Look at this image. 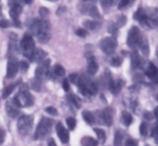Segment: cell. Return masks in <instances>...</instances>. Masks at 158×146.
<instances>
[{"label":"cell","instance_id":"cell-31","mask_svg":"<svg viewBox=\"0 0 158 146\" xmlns=\"http://www.w3.org/2000/svg\"><path fill=\"white\" fill-rule=\"evenodd\" d=\"M66 124H67L68 127H69V130H73L75 128L76 125H77V121L74 118H68L66 119Z\"/></svg>","mask_w":158,"mask_h":146},{"label":"cell","instance_id":"cell-52","mask_svg":"<svg viewBox=\"0 0 158 146\" xmlns=\"http://www.w3.org/2000/svg\"><path fill=\"white\" fill-rule=\"evenodd\" d=\"M82 1H83V2H88V1L94 2V1H95V0H82Z\"/></svg>","mask_w":158,"mask_h":146},{"label":"cell","instance_id":"cell-8","mask_svg":"<svg viewBox=\"0 0 158 146\" xmlns=\"http://www.w3.org/2000/svg\"><path fill=\"white\" fill-rule=\"evenodd\" d=\"M100 49L103 53L107 55H111L116 50L117 46V42L114 37H105L100 41Z\"/></svg>","mask_w":158,"mask_h":146},{"label":"cell","instance_id":"cell-2","mask_svg":"<svg viewBox=\"0 0 158 146\" xmlns=\"http://www.w3.org/2000/svg\"><path fill=\"white\" fill-rule=\"evenodd\" d=\"M12 101L18 108L31 107L34 104V97L29 92L26 85L24 84V87H21L18 94L14 97Z\"/></svg>","mask_w":158,"mask_h":146},{"label":"cell","instance_id":"cell-9","mask_svg":"<svg viewBox=\"0 0 158 146\" xmlns=\"http://www.w3.org/2000/svg\"><path fill=\"white\" fill-rule=\"evenodd\" d=\"M143 36L140 33L138 27L133 26L128 33L127 36V44L130 47H134V46H139L141 40H143Z\"/></svg>","mask_w":158,"mask_h":146},{"label":"cell","instance_id":"cell-17","mask_svg":"<svg viewBox=\"0 0 158 146\" xmlns=\"http://www.w3.org/2000/svg\"><path fill=\"white\" fill-rule=\"evenodd\" d=\"M100 118L101 120V123L106 126H111L113 125V116L112 114L108 110L102 111L100 114Z\"/></svg>","mask_w":158,"mask_h":146},{"label":"cell","instance_id":"cell-53","mask_svg":"<svg viewBox=\"0 0 158 146\" xmlns=\"http://www.w3.org/2000/svg\"><path fill=\"white\" fill-rule=\"evenodd\" d=\"M48 1H51V2H56V1H58V0H48Z\"/></svg>","mask_w":158,"mask_h":146},{"label":"cell","instance_id":"cell-7","mask_svg":"<svg viewBox=\"0 0 158 146\" xmlns=\"http://www.w3.org/2000/svg\"><path fill=\"white\" fill-rule=\"evenodd\" d=\"M33 117L32 115H23L19 118L17 124L19 132L22 135H27L33 126Z\"/></svg>","mask_w":158,"mask_h":146},{"label":"cell","instance_id":"cell-28","mask_svg":"<svg viewBox=\"0 0 158 146\" xmlns=\"http://www.w3.org/2000/svg\"><path fill=\"white\" fill-rule=\"evenodd\" d=\"M15 84H11L9 85V86L6 87L4 90H3V92H2V98L3 99H6L12 93L13 90L15 89Z\"/></svg>","mask_w":158,"mask_h":146},{"label":"cell","instance_id":"cell-14","mask_svg":"<svg viewBox=\"0 0 158 146\" xmlns=\"http://www.w3.org/2000/svg\"><path fill=\"white\" fill-rule=\"evenodd\" d=\"M22 11H23V7L21 6V4L11 6V9L9 10V15L12 19L15 26H19L20 25V21L19 18Z\"/></svg>","mask_w":158,"mask_h":146},{"label":"cell","instance_id":"cell-26","mask_svg":"<svg viewBox=\"0 0 158 146\" xmlns=\"http://www.w3.org/2000/svg\"><path fill=\"white\" fill-rule=\"evenodd\" d=\"M94 131H95L96 134H97V138H98V140L100 141V143L104 144L106 139V132H105L103 129H100V128H94Z\"/></svg>","mask_w":158,"mask_h":146},{"label":"cell","instance_id":"cell-42","mask_svg":"<svg viewBox=\"0 0 158 146\" xmlns=\"http://www.w3.org/2000/svg\"><path fill=\"white\" fill-rule=\"evenodd\" d=\"M125 146H138V143L134 139H128L125 143Z\"/></svg>","mask_w":158,"mask_h":146},{"label":"cell","instance_id":"cell-46","mask_svg":"<svg viewBox=\"0 0 158 146\" xmlns=\"http://www.w3.org/2000/svg\"><path fill=\"white\" fill-rule=\"evenodd\" d=\"M78 77H79V76L77 75V74H71L70 76H69V78H70V80H71V81L73 82V83H77V80H78Z\"/></svg>","mask_w":158,"mask_h":146},{"label":"cell","instance_id":"cell-6","mask_svg":"<svg viewBox=\"0 0 158 146\" xmlns=\"http://www.w3.org/2000/svg\"><path fill=\"white\" fill-rule=\"evenodd\" d=\"M20 46H21L23 55L26 57H27L28 59L31 60L32 54L34 52V49L35 48L33 39H32V37L29 34H25L24 36L23 37L21 40Z\"/></svg>","mask_w":158,"mask_h":146},{"label":"cell","instance_id":"cell-10","mask_svg":"<svg viewBox=\"0 0 158 146\" xmlns=\"http://www.w3.org/2000/svg\"><path fill=\"white\" fill-rule=\"evenodd\" d=\"M19 69V63L15 57H11L8 60L7 72L6 77L7 78H13L18 73Z\"/></svg>","mask_w":158,"mask_h":146},{"label":"cell","instance_id":"cell-36","mask_svg":"<svg viewBox=\"0 0 158 146\" xmlns=\"http://www.w3.org/2000/svg\"><path fill=\"white\" fill-rule=\"evenodd\" d=\"M46 111L48 113V114H49L50 115H52V116H56L58 115V111H57L56 108H55L54 107H48V108H46Z\"/></svg>","mask_w":158,"mask_h":146},{"label":"cell","instance_id":"cell-45","mask_svg":"<svg viewBox=\"0 0 158 146\" xmlns=\"http://www.w3.org/2000/svg\"><path fill=\"white\" fill-rule=\"evenodd\" d=\"M63 89H64L66 91H69V81H68L66 79H65V80H63Z\"/></svg>","mask_w":158,"mask_h":146},{"label":"cell","instance_id":"cell-13","mask_svg":"<svg viewBox=\"0 0 158 146\" xmlns=\"http://www.w3.org/2000/svg\"><path fill=\"white\" fill-rule=\"evenodd\" d=\"M56 130L57 135H58L59 139H60L61 142L63 144L68 143L69 140V134L68 130L63 126V124L61 122L57 123L56 126Z\"/></svg>","mask_w":158,"mask_h":146},{"label":"cell","instance_id":"cell-40","mask_svg":"<svg viewBox=\"0 0 158 146\" xmlns=\"http://www.w3.org/2000/svg\"><path fill=\"white\" fill-rule=\"evenodd\" d=\"M19 66H20V68H21V70L23 72H26V71H27V70L29 69V64H28L27 62H26V61H21Z\"/></svg>","mask_w":158,"mask_h":146},{"label":"cell","instance_id":"cell-35","mask_svg":"<svg viewBox=\"0 0 158 146\" xmlns=\"http://www.w3.org/2000/svg\"><path fill=\"white\" fill-rule=\"evenodd\" d=\"M140 132L142 136H147V135H148V125H147L146 123H144V122H143V123L140 125Z\"/></svg>","mask_w":158,"mask_h":146},{"label":"cell","instance_id":"cell-18","mask_svg":"<svg viewBox=\"0 0 158 146\" xmlns=\"http://www.w3.org/2000/svg\"><path fill=\"white\" fill-rule=\"evenodd\" d=\"M46 56V53L45 51H43L42 49H34V52L32 54V58H31V61L33 62H38L40 63L41 61H43L44 60V58Z\"/></svg>","mask_w":158,"mask_h":146},{"label":"cell","instance_id":"cell-27","mask_svg":"<svg viewBox=\"0 0 158 146\" xmlns=\"http://www.w3.org/2000/svg\"><path fill=\"white\" fill-rule=\"evenodd\" d=\"M123 145V135L121 132L117 131L114 135V146H122Z\"/></svg>","mask_w":158,"mask_h":146},{"label":"cell","instance_id":"cell-38","mask_svg":"<svg viewBox=\"0 0 158 146\" xmlns=\"http://www.w3.org/2000/svg\"><path fill=\"white\" fill-rule=\"evenodd\" d=\"M130 0H120V3H119L118 9H123L124 8H126L127 6L129 5Z\"/></svg>","mask_w":158,"mask_h":146},{"label":"cell","instance_id":"cell-5","mask_svg":"<svg viewBox=\"0 0 158 146\" xmlns=\"http://www.w3.org/2000/svg\"><path fill=\"white\" fill-rule=\"evenodd\" d=\"M134 18L139 22L142 26L150 29H154L157 26V21L155 19L151 18L147 15L144 9L140 8L134 14Z\"/></svg>","mask_w":158,"mask_h":146},{"label":"cell","instance_id":"cell-22","mask_svg":"<svg viewBox=\"0 0 158 146\" xmlns=\"http://www.w3.org/2000/svg\"><path fill=\"white\" fill-rule=\"evenodd\" d=\"M83 26L86 27V29L89 30H96V29H100L101 24L99 22L93 21V20H86L83 23Z\"/></svg>","mask_w":158,"mask_h":146},{"label":"cell","instance_id":"cell-41","mask_svg":"<svg viewBox=\"0 0 158 146\" xmlns=\"http://www.w3.org/2000/svg\"><path fill=\"white\" fill-rule=\"evenodd\" d=\"M49 14V10H48L46 8H44V7H41L40 9V15H41V17H46V15Z\"/></svg>","mask_w":158,"mask_h":146},{"label":"cell","instance_id":"cell-24","mask_svg":"<svg viewBox=\"0 0 158 146\" xmlns=\"http://www.w3.org/2000/svg\"><path fill=\"white\" fill-rule=\"evenodd\" d=\"M82 115H83V118L85 122H86L89 125H93V124L95 123L96 118L94 117V114L90 112V111H83V113H82Z\"/></svg>","mask_w":158,"mask_h":146},{"label":"cell","instance_id":"cell-44","mask_svg":"<svg viewBox=\"0 0 158 146\" xmlns=\"http://www.w3.org/2000/svg\"><path fill=\"white\" fill-rule=\"evenodd\" d=\"M9 22L6 19L0 20V27L2 28H7L9 26Z\"/></svg>","mask_w":158,"mask_h":146},{"label":"cell","instance_id":"cell-33","mask_svg":"<svg viewBox=\"0 0 158 146\" xmlns=\"http://www.w3.org/2000/svg\"><path fill=\"white\" fill-rule=\"evenodd\" d=\"M69 101H71V103L73 104V105H75L77 108H80V107H81L80 106L81 105H80V101H79V98H77L76 96L72 95V94H71V95L69 96Z\"/></svg>","mask_w":158,"mask_h":146},{"label":"cell","instance_id":"cell-16","mask_svg":"<svg viewBox=\"0 0 158 146\" xmlns=\"http://www.w3.org/2000/svg\"><path fill=\"white\" fill-rule=\"evenodd\" d=\"M6 111H7L8 115L9 116L12 118H16L17 116L19 114V111L17 109L18 107L13 103L12 101H9L6 103Z\"/></svg>","mask_w":158,"mask_h":146},{"label":"cell","instance_id":"cell-25","mask_svg":"<svg viewBox=\"0 0 158 146\" xmlns=\"http://www.w3.org/2000/svg\"><path fill=\"white\" fill-rule=\"evenodd\" d=\"M122 122H123V125L125 126L128 127L132 124L133 122V117L130 113H128L127 111H123V114H122Z\"/></svg>","mask_w":158,"mask_h":146},{"label":"cell","instance_id":"cell-1","mask_svg":"<svg viewBox=\"0 0 158 146\" xmlns=\"http://www.w3.org/2000/svg\"><path fill=\"white\" fill-rule=\"evenodd\" d=\"M30 30L41 43H46L50 40V23L47 20L34 19L30 25Z\"/></svg>","mask_w":158,"mask_h":146},{"label":"cell","instance_id":"cell-11","mask_svg":"<svg viewBox=\"0 0 158 146\" xmlns=\"http://www.w3.org/2000/svg\"><path fill=\"white\" fill-rule=\"evenodd\" d=\"M49 66H50V60L47 59L40 62V64L37 67L35 70V78L41 80L44 78L48 74Z\"/></svg>","mask_w":158,"mask_h":146},{"label":"cell","instance_id":"cell-21","mask_svg":"<svg viewBox=\"0 0 158 146\" xmlns=\"http://www.w3.org/2000/svg\"><path fill=\"white\" fill-rule=\"evenodd\" d=\"M146 75L151 80L156 79L157 77V68L153 63H151L146 71Z\"/></svg>","mask_w":158,"mask_h":146},{"label":"cell","instance_id":"cell-19","mask_svg":"<svg viewBox=\"0 0 158 146\" xmlns=\"http://www.w3.org/2000/svg\"><path fill=\"white\" fill-rule=\"evenodd\" d=\"M99 67L97 64V61H96L94 57H90L88 62V67H87V72L89 74L94 75L98 71Z\"/></svg>","mask_w":158,"mask_h":146},{"label":"cell","instance_id":"cell-50","mask_svg":"<svg viewBox=\"0 0 158 146\" xmlns=\"http://www.w3.org/2000/svg\"><path fill=\"white\" fill-rule=\"evenodd\" d=\"M23 2H24L25 3H26V4H30L31 2H32V0H23Z\"/></svg>","mask_w":158,"mask_h":146},{"label":"cell","instance_id":"cell-32","mask_svg":"<svg viewBox=\"0 0 158 146\" xmlns=\"http://www.w3.org/2000/svg\"><path fill=\"white\" fill-rule=\"evenodd\" d=\"M41 80L39 79L35 78L33 81L32 82V89L35 90L36 91H40V88H41Z\"/></svg>","mask_w":158,"mask_h":146},{"label":"cell","instance_id":"cell-39","mask_svg":"<svg viewBox=\"0 0 158 146\" xmlns=\"http://www.w3.org/2000/svg\"><path fill=\"white\" fill-rule=\"evenodd\" d=\"M76 34L80 37H85L88 35V32H87V31L85 30V29H77V32H76Z\"/></svg>","mask_w":158,"mask_h":146},{"label":"cell","instance_id":"cell-29","mask_svg":"<svg viewBox=\"0 0 158 146\" xmlns=\"http://www.w3.org/2000/svg\"><path fill=\"white\" fill-rule=\"evenodd\" d=\"M53 71L54 74L56 76H59V77H63L66 74V71H65V69L63 68V67L60 64L55 65V67L53 68Z\"/></svg>","mask_w":158,"mask_h":146},{"label":"cell","instance_id":"cell-34","mask_svg":"<svg viewBox=\"0 0 158 146\" xmlns=\"http://www.w3.org/2000/svg\"><path fill=\"white\" fill-rule=\"evenodd\" d=\"M101 1V4L105 7H110L116 4L117 0H100Z\"/></svg>","mask_w":158,"mask_h":146},{"label":"cell","instance_id":"cell-43","mask_svg":"<svg viewBox=\"0 0 158 146\" xmlns=\"http://www.w3.org/2000/svg\"><path fill=\"white\" fill-rule=\"evenodd\" d=\"M5 138H6V133L5 131L2 128H0V145H2L3 144L5 141Z\"/></svg>","mask_w":158,"mask_h":146},{"label":"cell","instance_id":"cell-3","mask_svg":"<svg viewBox=\"0 0 158 146\" xmlns=\"http://www.w3.org/2000/svg\"><path fill=\"white\" fill-rule=\"evenodd\" d=\"M77 84L80 93H82V94L84 96H91L97 92V84L87 77H78Z\"/></svg>","mask_w":158,"mask_h":146},{"label":"cell","instance_id":"cell-48","mask_svg":"<svg viewBox=\"0 0 158 146\" xmlns=\"http://www.w3.org/2000/svg\"><path fill=\"white\" fill-rule=\"evenodd\" d=\"M143 117H144L145 119H147V120H148V121H151V120H152V119H153L152 114H151V113H150V112L144 113V114H143Z\"/></svg>","mask_w":158,"mask_h":146},{"label":"cell","instance_id":"cell-37","mask_svg":"<svg viewBox=\"0 0 158 146\" xmlns=\"http://www.w3.org/2000/svg\"><path fill=\"white\" fill-rule=\"evenodd\" d=\"M113 66L114 67H119L122 63V59L119 57H115L112 59L111 61Z\"/></svg>","mask_w":158,"mask_h":146},{"label":"cell","instance_id":"cell-51","mask_svg":"<svg viewBox=\"0 0 158 146\" xmlns=\"http://www.w3.org/2000/svg\"><path fill=\"white\" fill-rule=\"evenodd\" d=\"M157 108H156L155 110H154V115H155V118L157 117Z\"/></svg>","mask_w":158,"mask_h":146},{"label":"cell","instance_id":"cell-20","mask_svg":"<svg viewBox=\"0 0 158 146\" xmlns=\"http://www.w3.org/2000/svg\"><path fill=\"white\" fill-rule=\"evenodd\" d=\"M131 64L133 67L135 69L139 68L141 65V59L137 50H134L131 54Z\"/></svg>","mask_w":158,"mask_h":146},{"label":"cell","instance_id":"cell-23","mask_svg":"<svg viewBox=\"0 0 158 146\" xmlns=\"http://www.w3.org/2000/svg\"><path fill=\"white\" fill-rule=\"evenodd\" d=\"M81 144L83 146H98V141L89 136L82 138Z\"/></svg>","mask_w":158,"mask_h":146},{"label":"cell","instance_id":"cell-49","mask_svg":"<svg viewBox=\"0 0 158 146\" xmlns=\"http://www.w3.org/2000/svg\"><path fill=\"white\" fill-rule=\"evenodd\" d=\"M48 146H57L56 144L55 141L52 139H50L49 140V142H48Z\"/></svg>","mask_w":158,"mask_h":146},{"label":"cell","instance_id":"cell-47","mask_svg":"<svg viewBox=\"0 0 158 146\" xmlns=\"http://www.w3.org/2000/svg\"><path fill=\"white\" fill-rule=\"evenodd\" d=\"M20 4V0H9V6H13L15 5H19Z\"/></svg>","mask_w":158,"mask_h":146},{"label":"cell","instance_id":"cell-30","mask_svg":"<svg viewBox=\"0 0 158 146\" xmlns=\"http://www.w3.org/2000/svg\"><path fill=\"white\" fill-rule=\"evenodd\" d=\"M126 22H127L126 16L123 15H120V16L118 17V19H117V23H116L115 26H117V28L122 27V26H123L125 24H126Z\"/></svg>","mask_w":158,"mask_h":146},{"label":"cell","instance_id":"cell-4","mask_svg":"<svg viewBox=\"0 0 158 146\" xmlns=\"http://www.w3.org/2000/svg\"><path fill=\"white\" fill-rule=\"evenodd\" d=\"M53 121L47 118H42L40 123L37 125L36 130L34 134V139L35 140H40L43 139L50 132L51 128L52 127Z\"/></svg>","mask_w":158,"mask_h":146},{"label":"cell","instance_id":"cell-15","mask_svg":"<svg viewBox=\"0 0 158 146\" xmlns=\"http://www.w3.org/2000/svg\"><path fill=\"white\" fill-rule=\"evenodd\" d=\"M108 80H108V87H109V89L110 90L111 92L114 94H119L122 90V88H123V80H114L112 77H111V76H109Z\"/></svg>","mask_w":158,"mask_h":146},{"label":"cell","instance_id":"cell-12","mask_svg":"<svg viewBox=\"0 0 158 146\" xmlns=\"http://www.w3.org/2000/svg\"><path fill=\"white\" fill-rule=\"evenodd\" d=\"M80 11H81V12L83 14H86V15H89V16L93 17V18H101V15H100L98 9H97V6H95L94 5H83V6H81V7H80Z\"/></svg>","mask_w":158,"mask_h":146}]
</instances>
